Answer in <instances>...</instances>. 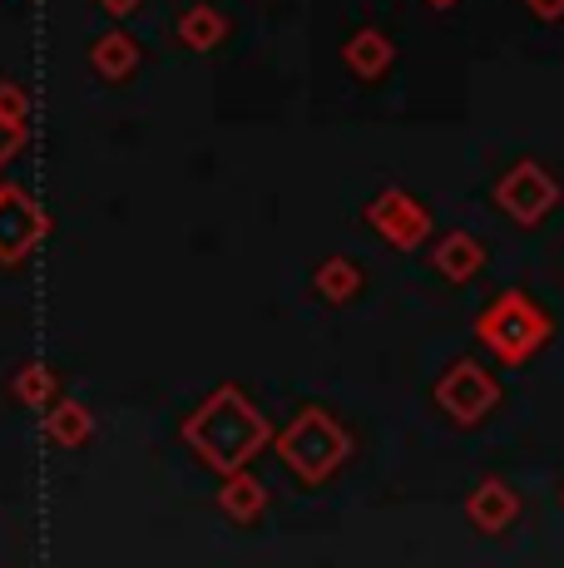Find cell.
Wrapping results in <instances>:
<instances>
[{"label": "cell", "instance_id": "cell-1", "mask_svg": "<svg viewBox=\"0 0 564 568\" xmlns=\"http://www.w3.org/2000/svg\"><path fill=\"white\" fill-rule=\"evenodd\" d=\"M481 332H485V342H495V352L501 356L520 362L525 352H535L540 346V336H545V316H540L535 307H525L520 297H505L501 307L481 322Z\"/></svg>", "mask_w": 564, "mask_h": 568}, {"label": "cell", "instance_id": "cell-2", "mask_svg": "<svg viewBox=\"0 0 564 568\" xmlns=\"http://www.w3.org/2000/svg\"><path fill=\"white\" fill-rule=\"evenodd\" d=\"M555 199H560V189L545 179V169H535V163H520V169L501 183V203L515 213V223H540L545 207H555Z\"/></svg>", "mask_w": 564, "mask_h": 568}, {"label": "cell", "instance_id": "cell-3", "mask_svg": "<svg viewBox=\"0 0 564 568\" xmlns=\"http://www.w3.org/2000/svg\"><path fill=\"white\" fill-rule=\"evenodd\" d=\"M441 400L455 410V420L471 425V420H481V415L495 406V386L475 366H455V376L441 386Z\"/></svg>", "mask_w": 564, "mask_h": 568}, {"label": "cell", "instance_id": "cell-4", "mask_svg": "<svg viewBox=\"0 0 564 568\" xmlns=\"http://www.w3.org/2000/svg\"><path fill=\"white\" fill-rule=\"evenodd\" d=\"M471 515L481 529H491V534H501L510 519H515V495L501 485V479H491V485H481V495L471 499Z\"/></svg>", "mask_w": 564, "mask_h": 568}, {"label": "cell", "instance_id": "cell-5", "mask_svg": "<svg viewBox=\"0 0 564 568\" xmlns=\"http://www.w3.org/2000/svg\"><path fill=\"white\" fill-rule=\"evenodd\" d=\"M475 267H481V247H475L471 237H451V243H441V272H451V277H471Z\"/></svg>", "mask_w": 564, "mask_h": 568}, {"label": "cell", "instance_id": "cell-6", "mask_svg": "<svg viewBox=\"0 0 564 568\" xmlns=\"http://www.w3.org/2000/svg\"><path fill=\"white\" fill-rule=\"evenodd\" d=\"M352 54H356V70H366V74H372V70H382L386 45H382V40H362V45H356Z\"/></svg>", "mask_w": 564, "mask_h": 568}, {"label": "cell", "instance_id": "cell-7", "mask_svg": "<svg viewBox=\"0 0 564 568\" xmlns=\"http://www.w3.org/2000/svg\"><path fill=\"white\" fill-rule=\"evenodd\" d=\"M530 10H535L540 20H560L564 16V0H530Z\"/></svg>", "mask_w": 564, "mask_h": 568}, {"label": "cell", "instance_id": "cell-8", "mask_svg": "<svg viewBox=\"0 0 564 568\" xmlns=\"http://www.w3.org/2000/svg\"><path fill=\"white\" fill-rule=\"evenodd\" d=\"M436 6H446V0H436Z\"/></svg>", "mask_w": 564, "mask_h": 568}]
</instances>
